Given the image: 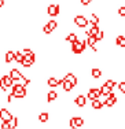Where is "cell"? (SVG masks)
Here are the masks:
<instances>
[{
    "label": "cell",
    "instance_id": "1",
    "mask_svg": "<svg viewBox=\"0 0 125 129\" xmlns=\"http://www.w3.org/2000/svg\"><path fill=\"white\" fill-rule=\"evenodd\" d=\"M11 93L14 95L15 99H23L26 98V87L23 84H14L11 87Z\"/></svg>",
    "mask_w": 125,
    "mask_h": 129
},
{
    "label": "cell",
    "instance_id": "17",
    "mask_svg": "<svg viewBox=\"0 0 125 129\" xmlns=\"http://www.w3.org/2000/svg\"><path fill=\"white\" fill-rule=\"evenodd\" d=\"M88 22H89L92 26H99L100 19H99V17H98L96 14H91V17H89V19H88Z\"/></svg>",
    "mask_w": 125,
    "mask_h": 129
},
{
    "label": "cell",
    "instance_id": "3",
    "mask_svg": "<svg viewBox=\"0 0 125 129\" xmlns=\"http://www.w3.org/2000/svg\"><path fill=\"white\" fill-rule=\"evenodd\" d=\"M114 87H115V81H114V80H107V81L100 87V89H102V96H107L109 93H111Z\"/></svg>",
    "mask_w": 125,
    "mask_h": 129
},
{
    "label": "cell",
    "instance_id": "10",
    "mask_svg": "<svg viewBox=\"0 0 125 129\" xmlns=\"http://www.w3.org/2000/svg\"><path fill=\"white\" fill-rule=\"evenodd\" d=\"M74 103L77 107H80V109H83V107H85V104H87V96H84V95H77L74 99Z\"/></svg>",
    "mask_w": 125,
    "mask_h": 129
},
{
    "label": "cell",
    "instance_id": "28",
    "mask_svg": "<svg viewBox=\"0 0 125 129\" xmlns=\"http://www.w3.org/2000/svg\"><path fill=\"white\" fill-rule=\"evenodd\" d=\"M95 39L98 40V41H100V40H103V39H105V32L99 29V32H98L96 35H95Z\"/></svg>",
    "mask_w": 125,
    "mask_h": 129
},
{
    "label": "cell",
    "instance_id": "12",
    "mask_svg": "<svg viewBox=\"0 0 125 129\" xmlns=\"http://www.w3.org/2000/svg\"><path fill=\"white\" fill-rule=\"evenodd\" d=\"M58 98H59V95H58L56 91H50L47 93V102L48 103H52V102H55Z\"/></svg>",
    "mask_w": 125,
    "mask_h": 129
},
{
    "label": "cell",
    "instance_id": "8",
    "mask_svg": "<svg viewBox=\"0 0 125 129\" xmlns=\"http://www.w3.org/2000/svg\"><path fill=\"white\" fill-rule=\"evenodd\" d=\"M60 13V7H59V4H50L47 7V14L50 15V17H56V15H59Z\"/></svg>",
    "mask_w": 125,
    "mask_h": 129
},
{
    "label": "cell",
    "instance_id": "15",
    "mask_svg": "<svg viewBox=\"0 0 125 129\" xmlns=\"http://www.w3.org/2000/svg\"><path fill=\"white\" fill-rule=\"evenodd\" d=\"M47 87H50V88H56V87H59L58 78H56V77H50V78L47 80Z\"/></svg>",
    "mask_w": 125,
    "mask_h": 129
},
{
    "label": "cell",
    "instance_id": "34",
    "mask_svg": "<svg viewBox=\"0 0 125 129\" xmlns=\"http://www.w3.org/2000/svg\"><path fill=\"white\" fill-rule=\"evenodd\" d=\"M14 99H15L14 95H13V93H10V95L7 96V103H13V100H14Z\"/></svg>",
    "mask_w": 125,
    "mask_h": 129
},
{
    "label": "cell",
    "instance_id": "29",
    "mask_svg": "<svg viewBox=\"0 0 125 129\" xmlns=\"http://www.w3.org/2000/svg\"><path fill=\"white\" fill-rule=\"evenodd\" d=\"M43 32H44V35H51V33H52V30H51L50 27H48V25L45 23V25L43 26Z\"/></svg>",
    "mask_w": 125,
    "mask_h": 129
},
{
    "label": "cell",
    "instance_id": "20",
    "mask_svg": "<svg viewBox=\"0 0 125 129\" xmlns=\"http://www.w3.org/2000/svg\"><path fill=\"white\" fill-rule=\"evenodd\" d=\"M22 60H23V55H22V52L21 51H14V62H17V63H22Z\"/></svg>",
    "mask_w": 125,
    "mask_h": 129
},
{
    "label": "cell",
    "instance_id": "19",
    "mask_svg": "<svg viewBox=\"0 0 125 129\" xmlns=\"http://www.w3.org/2000/svg\"><path fill=\"white\" fill-rule=\"evenodd\" d=\"M39 121L41 122V124H45V122H48V119H50V114H48L47 111H43V113H40L39 114Z\"/></svg>",
    "mask_w": 125,
    "mask_h": 129
},
{
    "label": "cell",
    "instance_id": "23",
    "mask_svg": "<svg viewBox=\"0 0 125 129\" xmlns=\"http://www.w3.org/2000/svg\"><path fill=\"white\" fill-rule=\"evenodd\" d=\"M103 102H100L99 99H96V100H92V109L93 110H100V109H103Z\"/></svg>",
    "mask_w": 125,
    "mask_h": 129
},
{
    "label": "cell",
    "instance_id": "32",
    "mask_svg": "<svg viewBox=\"0 0 125 129\" xmlns=\"http://www.w3.org/2000/svg\"><path fill=\"white\" fill-rule=\"evenodd\" d=\"M0 91H3V92L7 91V87H6L4 82H3V78H0Z\"/></svg>",
    "mask_w": 125,
    "mask_h": 129
},
{
    "label": "cell",
    "instance_id": "5",
    "mask_svg": "<svg viewBox=\"0 0 125 129\" xmlns=\"http://www.w3.org/2000/svg\"><path fill=\"white\" fill-rule=\"evenodd\" d=\"M84 125V119L83 117H72L69 121V126L72 129H78Z\"/></svg>",
    "mask_w": 125,
    "mask_h": 129
},
{
    "label": "cell",
    "instance_id": "18",
    "mask_svg": "<svg viewBox=\"0 0 125 129\" xmlns=\"http://www.w3.org/2000/svg\"><path fill=\"white\" fill-rule=\"evenodd\" d=\"M76 40H78V37H77V35H76L74 32H69V35L65 37V41L66 43H70V44H72V43H74Z\"/></svg>",
    "mask_w": 125,
    "mask_h": 129
},
{
    "label": "cell",
    "instance_id": "25",
    "mask_svg": "<svg viewBox=\"0 0 125 129\" xmlns=\"http://www.w3.org/2000/svg\"><path fill=\"white\" fill-rule=\"evenodd\" d=\"M98 32H99V26H92L89 30L85 32V35H87V37H88V36H95Z\"/></svg>",
    "mask_w": 125,
    "mask_h": 129
},
{
    "label": "cell",
    "instance_id": "24",
    "mask_svg": "<svg viewBox=\"0 0 125 129\" xmlns=\"http://www.w3.org/2000/svg\"><path fill=\"white\" fill-rule=\"evenodd\" d=\"M115 44H117L118 47L124 48L125 47V37L124 36H117V39H115Z\"/></svg>",
    "mask_w": 125,
    "mask_h": 129
},
{
    "label": "cell",
    "instance_id": "26",
    "mask_svg": "<svg viewBox=\"0 0 125 129\" xmlns=\"http://www.w3.org/2000/svg\"><path fill=\"white\" fill-rule=\"evenodd\" d=\"M47 25H48V27H50L51 30H55L56 27H58V21H55V19H50V21H47Z\"/></svg>",
    "mask_w": 125,
    "mask_h": 129
},
{
    "label": "cell",
    "instance_id": "37",
    "mask_svg": "<svg viewBox=\"0 0 125 129\" xmlns=\"http://www.w3.org/2000/svg\"><path fill=\"white\" fill-rule=\"evenodd\" d=\"M124 95H125V92H124Z\"/></svg>",
    "mask_w": 125,
    "mask_h": 129
},
{
    "label": "cell",
    "instance_id": "36",
    "mask_svg": "<svg viewBox=\"0 0 125 129\" xmlns=\"http://www.w3.org/2000/svg\"><path fill=\"white\" fill-rule=\"evenodd\" d=\"M4 4H6V2H4V0H0V8H3V7H4Z\"/></svg>",
    "mask_w": 125,
    "mask_h": 129
},
{
    "label": "cell",
    "instance_id": "7",
    "mask_svg": "<svg viewBox=\"0 0 125 129\" xmlns=\"http://www.w3.org/2000/svg\"><path fill=\"white\" fill-rule=\"evenodd\" d=\"M11 118H13V114H11L10 110L6 109V107L0 109V119H2V122H8Z\"/></svg>",
    "mask_w": 125,
    "mask_h": 129
},
{
    "label": "cell",
    "instance_id": "16",
    "mask_svg": "<svg viewBox=\"0 0 125 129\" xmlns=\"http://www.w3.org/2000/svg\"><path fill=\"white\" fill-rule=\"evenodd\" d=\"M2 78H3V82H4V85H6V87H7V88H11V87H13V85H14V80L11 78V77H10V76H8V74L3 76Z\"/></svg>",
    "mask_w": 125,
    "mask_h": 129
},
{
    "label": "cell",
    "instance_id": "14",
    "mask_svg": "<svg viewBox=\"0 0 125 129\" xmlns=\"http://www.w3.org/2000/svg\"><path fill=\"white\" fill-rule=\"evenodd\" d=\"M65 80H68V81L73 85V87H76V85H77V82H78L77 77H76V76L73 74V73H68V74L65 76Z\"/></svg>",
    "mask_w": 125,
    "mask_h": 129
},
{
    "label": "cell",
    "instance_id": "21",
    "mask_svg": "<svg viewBox=\"0 0 125 129\" xmlns=\"http://www.w3.org/2000/svg\"><path fill=\"white\" fill-rule=\"evenodd\" d=\"M91 76H92L95 80H98V78H100L102 77V70L100 69H96V67H93L92 70H91Z\"/></svg>",
    "mask_w": 125,
    "mask_h": 129
},
{
    "label": "cell",
    "instance_id": "22",
    "mask_svg": "<svg viewBox=\"0 0 125 129\" xmlns=\"http://www.w3.org/2000/svg\"><path fill=\"white\" fill-rule=\"evenodd\" d=\"M62 88H63V91H65V92H70L74 87H73V85L70 84L68 80H63V82H62Z\"/></svg>",
    "mask_w": 125,
    "mask_h": 129
},
{
    "label": "cell",
    "instance_id": "11",
    "mask_svg": "<svg viewBox=\"0 0 125 129\" xmlns=\"http://www.w3.org/2000/svg\"><path fill=\"white\" fill-rule=\"evenodd\" d=\"M8 76H10V77L13 78L14 81H18V80L22 78V73H21L18 69H11V70H10V74H8Z\"/></svg>",
    "mask_w": 125,
    "mask_h": 129
},
{
    "label": "cell",
    "instance_id": "33",
    "mask_svg": "<svg viewBox=\"0 0 125 129\" xmlns=\"http://www.w3.org/2000/svg\"><path fill=\"white\" fill-rule=\"evenodd\" d=\"M118 89H120L121 92H125V81H122V82H120V84H118Z\"/></svg>",
    "mask_w": 125,
    "mask_h": 129
},
{
    "label": "cell",
    "instance_id": "4",
    "mask_svg": "<svg viewBox=\"0 0 125 129\" xmlns=\"http://www.w3.org/2000/svg\"><path fill=\"white\" fill-rule=\"evenodd\" d=\"M102 96V89H100V87H93V88H89L88 89V93H87V98L92 102V100H96L99 99V98Z\"/></svg>",
    "mask_w": 125,
    "mask_h": 129
},
{
    "label": "cell",
    "instance_id": "2",
    "mask_svg": "<svg viewBox=\"0 0 125 129\" xmlns=\"http://www.w3.org/2000/svg\"><path fill=\"white\" fill-rule=\"evenodd\" d=\"M85 47H87V43L83 41V40H76L74 43H72V52L76 55H80L83 54Z\"/></svg>",
    "mask_w": 125,
    "mask_h": 129
},
{
    "label": "cell",
    "instance_id": "9",
    "mask_svg": "<svg viewBox=\"0 0 125 129\" xmlns=\"http://www.w3.org/2000/svg\"><path fill=\"white\" fill-rule=\"evenodd\" d=\"M115 102H117V96H115L114 93H109L107 96H106V99H105V102H103V104H105L106 107H109V109H111L113 106L115 104Z\"/></svg>",
    "mask_w": 125,
    "mask_h": 129
},
{
    "label": "cell",
    "instance_id": "30",
    "mask_svg": "<svg viewBox=\"0 0 125 129\" xmlns=\"http://www.w3.org/2000/svg\"><path fill=\"white\" fill-rule=\"evenodd\" d=\"M118 15H120V17H125V6L118 8Z\"/></svg>",
    "mask_w": 125,
    "mask_h": 129
},
{
    "label": "cell",
    "instance_id": "6",
    "mask_svg": "<svg viewBox=\"0 0 125 129\" xmlns=\"http://www.w3.org/2000/svg\"><path fill=\"white\" fill-rule=\"evenodd\" d=\"M88 19L84 17V15H76L74 17V25L77 27H87L88 25Z\"/></svg>",
    "mask_w": 125,
    "mask_h": 129
},
{
    "label": "cell",
    "instance_id": "27",
    "mask_svg": "<svg viewBox=\"0 0 125 129\" xmlns=\"http://www.w3.org/2000/svg\"><path fill=\"white\" fill-rule=\"evenodd\" d=\"M8 124H10L11 129H17L18 128V118H17V117H13V118L8 121Z\"/></svg>",
    "mask_w": 125,
    "mask_h": 129
},
{
    "label": "cell",
    "instance_id": "35",
    "mask_svg": "<svg viewBox=\"0 0 125 129\" xmlns=\"http://www.w3.org/2000/svg\"><path fill=\"white\" fill-rule=\"evenodd\" d=\"M80 3L83 6H88V4H91V3H92V0H80Z\"/></svg>",
    "mask_w": 125,
    "mask_h": 129
},
{
    "label": "cell",
    "instance_id": "13",
    "mask_svg": "<svg viewBox=\"0 0 125 129\" xmlns=\"http://www.w3.org/2000/svg\"><path fill=\"white\" fill-rule=\"evenodd\" d=\"M14 62V51H7L6 52V55H4V63L6 64H10V63H13Z\"/></svg>",
    "mask_w": 125,
    "mask_h": 129
},
{
    "label": "cell",
    "instance_id": "31",
    "mask_svg": "<svg viewBox=\"0 0 125 129\" xmlns=\"http://www.w3.org/2000/svg\"><path fill=\"white\" fill-rule=\"evenodd\" d=\"M0 129H11V126H10V124H8V122H2Z\"/></svg>",
    "mask_w": 125,
    "mask_h": 129
}]
</instances>
